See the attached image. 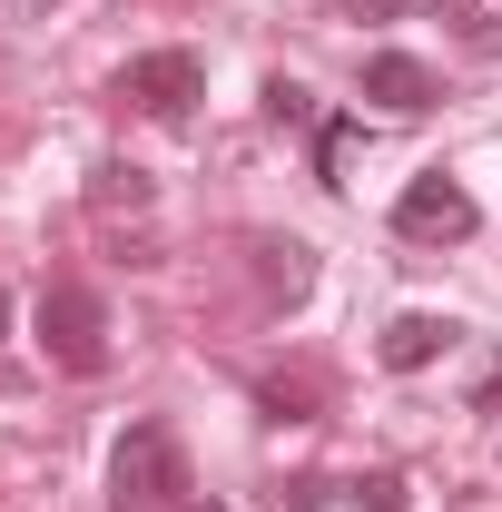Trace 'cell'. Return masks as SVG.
Returning <instances> with one entry per match:
<instances>
[{
  "mask_svg": "<svg viewBox=\"0 0 502 512\" xmlns=\"http://www.w3.org/2000/svg\"><path fill=\"white\" fill-rule=\"evenodd\" d=\"M345 20H394V10H414V0H335Z\"/></svg>",
  "mask_w": 502,
  "mask_h": 512,
  "instance_id": "obj_12",
  "label": "cell"
},
{
  "mask_svg": "<svg viewBox=\"0 0 502 512\" xmlns=\"http://www.w3.org/2000/svg\"><path fill=\"white\" fill-rule=\"evenodd\" d=\"M119 99L148 109V119H188L197 99H207V60H197V50H138V60L119 69Z\"/></svg>",
  "mask_w": 502,
  "mask_h": 512,
  "instance_id": "obj_4",
  "label": "cell"
},
{
  "mask_svg": "<svg viewBox=\"0 0 502 512\" xmlns=\"http://www.w3.org/2000/svg\"><path fill=\"white\" fill-rule=\"evenodd\" d=\"M345 512H414V503H404V473H365V483H345Z\"/></svg>",
  "mask_w": 502,
  "mask_h": 512,
  "instance_id": "obj_9",
  "label": "cell"
},
{
  "mask_svg": "<svg viewBox=\"0 0 502 512\" xmlns=\"http://www.w3.org/2000/svg\"><path fill=\"white\" fill-rule=\"evenodd\" d=\"M365 99L394 109V119H414V109H434V99H443V79L414 60V50H375V60H365Z\"/></svg>",
  "mask_w": 502,
  "mask_h": 512,
  "instance_id": "obj_6",
  "label": "cell"
},
{
  "mask_svg": "<svg viewBox=\"0 0 502 512\" xmlns=\"http://www.w3.org/2000/svg\"><path fill=\"white\" fill-rule=\"evenodd\" d=\"M355 138H365V119H325V128H315V178H325V188H345V158H355Z\"/></svg>",
  "mask_w": 502,
  "mask_h": 512,
  "instance_id": "obj_8",
  "label": "cell"
},
{
  "mask_svg": "<svg viewBox=\"0 0 502 512\" xmlns=\"http://www.w3.org/2000/svg\"><path fill=\"white\" fill-rule=\"evenodd\" d=\"M434 10L463 30V40H473V50H502V30H493V20H473V0H434Z\"/></svg>",
  "mask_w": 502,
  "mask_h": 512,
  "instance_id": "obj_11",
  "label": "cell"
},
{
  "mask_svg": "<svg viewBox=\"0 0 502 512\" xmlns=\"http://www.w3.org/2000/svg\"><path fill=\"white\" fill-rule=\"evenodd\" d=\"M483 227V207L463 197V178H443V168H424L414 188L394 197V237H414V247H463Z\"/></svg>",
  "mask_w": 502,
  "mask_h": 512,
  "instance_id": "obj_3",
  "label": "cell"
},
{
  "mask_svg": "<svg viewBox=\"0 0 502 512\" xmlns=\"http://www.w3.org/2000/svg\"><path fill=\"white\" fill-rule=\"evenodd\" d=\"M0 335H10V286H0Z\"/></svg>",
  "mask_w": 502,
  "mask_h": 512,
  "instance_id": "obj_13",
  "label": "cell"
},
{
  "mask_svg": "<svg viewBox=\"0 0 502 512\" xmlns=\"http://www.w3.org/2000/svg\"><path fill=\"white\" fill-rule=\"evenodd\" d=\"M40 345H50L60 375H99V365H109V316H99V296H89V286H40Z\"/></svg>",
  "mask_w": 502,
  "mask_h": 512,
  "instance_id": "obj_2",
  "label": "cell"
},
{
  "mask_svg": "<svg viewBox=\"0 0 502 512\" xmlns=\"http://www.w3.org/2000/svg\"><path fill=\"white\" fill-rule=\"evenodd\" d=\"M40 10H60V0H40Z\"/></svg>",
  "mask_w": 502,
  "mask_h": 512,
  "instance_id": "obj_15",
  "label": "cell"
},
{
  "mask_svg": "<svg viewBox=\"0 0 502 512\" xmlns=\"http://www.w3.org/2000/svg\"><path fill=\"white\" fill-rule=\"evenodd\" d=\"M109 503H119V512H188L197 503V473H188L178 424L138 414L119 444H109Z\"/></svg>",
  "mask_w": 502,
  "mask_h": 512,
  "instance_id": "obj_1",
  "label": "cell"
},
{
  "mask_svg": "<svg viewBox=\"0 0 502 512\" xmlns=\"http://www.w3.org/2000/svg\"><path fill=\"white\" fill-rule=\"evenodd\" d=\"M188 512H217V503H188Z\"/></svg>",
  "mask_w": 502,
  "mask_h": 512,
  "instance_id": "obj_14",
  "label": "cell"
},
{
  "mask_svg": "<svg viewBox=\"0 0 502 512\" xmlns=\"http://www.w3.org/2000/svg\"><path fill=\"white\" fill-rule=\"evenodd\" d=\"M256 256H266V296H286V306H296V296H306V286H315V266H306L315 247H296V237H286V247L266 237V247H256Z\"/></svg>",
  "mask_w": 502,
  "mask_h": 512,
  "instance_id": "obj_7",
  "label": "cell"
},
{
  "mask_svg": "<svg viewBox=\"0 0 502 512\" xmlns=\"http://www.w3.org/2000/svg\"><path fill=\"white\" fill-rule=\"evenodd\" d=\"M453 345H463V325H453V316H434V306H404V316L375 335V365H384V375H424V365H443Z\"/></svg>",
  "mask_w": 502,
  "mask_h": 512,
  "instance_id": "obj_5",
  "label": "cell"
},
{
  "mask_svg": "<svg viewBox=\"0 0 502 512\" xmlns=\"http://www.w3.org/2000/svg\"><path fill=\"white\" fill-rule=\"evenodd\" d=\"M266 119H276V128H306V119H315V99L296 89V79H266Z\"/></svg>",
  "mask_w": 502,
  "mask_h": 512,
  "instance_id": "obj_10",
  "label": "cell"
}]
</instances>
